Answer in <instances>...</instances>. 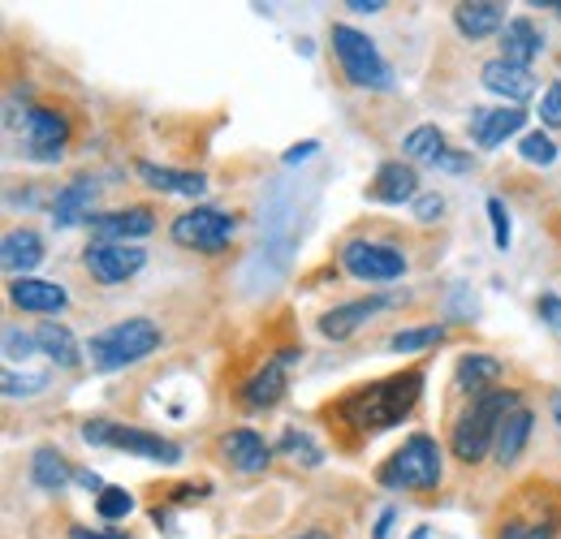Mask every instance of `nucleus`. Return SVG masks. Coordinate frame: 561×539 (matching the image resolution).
Returning <instances> with one entry per match:
<instances>
[{
  "label": "nucleus",
  "instance_id": "nucleus-1",
  "mask_svg": "<svg viewBox=\"0 0 561 539\" xmlns=\"http://www.w3.org/2000/svg\"><path fill=\"white\" fill-rule=\"evenodd\" d=\"M420 393H423V371L411 367V371H402V376H389V380H376V385L354 389L351 398H342V402L333 405V414H337L346 427H354L358 436H376V432L402 423V418L415 410Z\"/></svg>",
  "mask_w": 561,
  "mask_h": 539
},
{
  "label": "nucleus",
  "instance_id": "nucleus-2",
  "mask_svg": "<svg viewBox=\"0 0 561 539\" xmlns=\"http://www.w3.org/2000/svg\"><path fill=\"white\" fill-rule=\"evenodd\" d=\"M518 393L514 389H489V393H480V398H471V405L462 410V418L454 423V458L458 462H467V467H476V462H484L489 458V449H496V432H501V423H505V414L510 410H518Z\"/></svg>",
  "mask_w": 561,
  "mask_h": 539
},
{
  "label": "nucleus",
  "instance_id": "nucleus-3",
  "mask_svg": "<svg viewBox=\"0 0 561 539\" xmlns=\"http://www.w3.org/2000/svg\"><path fill=\"white\" fill-rule=\"evenodd\" d=\"M156 349H160V329H156L147 316H130V320H122V324L95 333L91 345H87V358H91V367H100V371H122V367L142 363V358L156 354Z\"/></svg>",
  "mask_w": 561,
  "mask_h": 539
},
{
  "label": "nucleus",
  "instance_id": "nucleus-4",
  "mask_svg": "<svg viewBox=\"0 0 561 539\" xmlns=\"http://www.w3.org/2000/svg\"><path fill=\"white\" fill-rule=\"evenodd\" d=\"M440 445L432 436H411L393 458H385V467L376 471L380 488L389 492H432L440 483Z\"/></svg>",
  "mask_w": 561,
  "mask_h": 539
},
{
  "label": "nucleus",
  "instance_id": "nucleus-5",
  "mask_svg": "<svg viewBox=\"0 0 561 539\" xmlns=\"http://www.w3.org/2000/svg\"><path fill=\"white\" fill-rule=\"evenodd\" d=\"M329 39H333V53L342 61V73L354 87H363V91H389L393 87V69L363 31H354L346 22H333Z\"/></svg>",
  "mask_w": 561,
  "mask_h": 539
},
{
  "label": "nucleus",
  "instance_id": "nucleus-6",
  "mask_svg": "<svg viewBox=\"0 0 561 539\" xmlns=\"http://www.w3.org/2000/svg\"><path fill=\"white\" fill-rule=\"evenodd\" d=\"M233 229H238V220L229 211H220V207H191V211H182L173 220L169 233H173L178 246H191V251H204V255H220L229 246Z\"/></svg>",
  "mask_w": 561,
  "mask_h": 539
},
{
  "label": "nucleus",
  "instance_id": "nucleus-7",
  "mask_svg": "<svg viewBox=\"0 0 561 539\" xmlns=\"http://www.w3.org/2000/svg\"><path fill=\"white\" fill-rule=\"evenodd\" d=\"M342 268L351 272L354 280H367V285H389V280H402V276H407V255H402L398 246L354 238V242H346V246H342Z\"/></svg>",
  "mask_w": 561,
  "mask_h": 539
},
{
  "label": "nucleus",
  "instance_id": "nucleus-8",
  "mask_svg": "<svg viewBox=\"0 0 561 539\" xmlns=\"http://www.w3.org/2000/svg\"><path fill=\"white\" fill-rule=\"evenodd\" d=\"M70 122L57 108H26L22 113V156L35 164H57L66 156Z\"/></svg>",
  "mask_w": 561,
  "mask_h": 539
},
{
  "label": "nucleus",
  "instance_id": "nucleus-9",
  "mask_svg": "<svg viewBox=\"0 0 561 539\" xmlns=\"http://www.w3.org/2000/svg\"><path fill=\"white\" fill-rule=\"evenodd\" d=\"M147 264L142 246H126V242H91L82 255V268L91 272L100 285H126L130 276H139Z\"/></svg>",
  "mask_w": 561,
  "mask_h": 539
},
{
  "label": "nucleus",
  "instance_id": "nucleus-10",
  "mask_svg": "<svg viewBox=\"0 0 561 539\" xmlns=\"http://www.w3.org/2000/svg\"><path fill=\"white\" fill-rule=\"evenodd\" d=\"M302 358V349H277L251 380H247V389H242V405L247 410H273V405L285 398V389H289V367Z\"/></svg>",
  "mask_w": 561,
  "mask_h": 539
},
{
  "label": "nucleus",
  "instance_id": "nucleus-11",
  "mask_svg": "<svg viewBox=\"0 0 561 539\" xmlns=\"http://www.w3.org/2000/svg\"><path fill=\"white\" fill-rule=\"evenodd\" d=\"M87 229L95 233V242H126L135 246L139 238H147L156 229L151 207H122V211H95L87 220Z\"/></svg>",
  "mask_w": 561,
  "mask_h": 539
},
{
  "label": "nucleus",
  "instance_id": "nucleus-12",
  "mask_svg": "<svg viewBox=\"0 0 561 539\" xmlns=\"http://www.w3.org/2000/svg\"><path fill=\"white\" fill-rule=\"evenodd\" d=\"M398 298L393 294H376V298H354V302H342V307H333V311H324L320 316V337L329 341H346L354 337L376 311H385V307H393Z\"/></svg>",
  "mask_w": 561,
  "mask_h": 539
},
{
  "label": "nucleus",
  "instance_id": "nucleus-13",
  "mask_svg": "<svg viewBox=\"0 0 561 539\" xmlns=\"http://www.w3.org/2000/svg\"><path fill=\"white\" fill-rule=\"evenodd\" d=\"M113 449H126L130 458H147V462H160V467H178L182 462V445L160 436V432H147V427H126L117 423L113 427Z\"/></svg>",
  "mask_w": 561,
  "mask_h": 539
},
{
  "label": "nucleus",
  "instance_id": "nucleus-14",
  "mask_svg": "<svg viewBox=\"0 0 561 539\" xmlns=\"http://www.w3.org/2000/svg\"><path fill=\"white\" fill-rule=\"evenodd\" d=\"M9 302L22 307V311H31V316H57V311H66L70 294H66V285L44 280V276H13Z\"/></svg>",
  "mask_w": 561,
  "mask_h": 539
},
{
  "label": "nucleus",
  "instance_id": "nucleus-15",
  "mask_svg": "<svg viewBox=\"0 0 561 539\" xmlns=\"http://www.w3.org/2000/svg\"><path fill=\"white\" fill-rule=\"evenodd\" d=\"M220 454H225V462H229L233 471H242V474H260L273 462V445H268L260 432H251V427L225 432V436H220Z\"/></svg>",
  "mask_w": 561,
  "mask_h": 539
},
{
  "label": "nucleus",
  "instance_id": "nucleus-16",
  "mask_svg": "<svg viewBox=\"0 0 561 539\" xmlns=\"http://www.w3.org/2000/svg\"><path fill=\"white\" fill-rule=\"evenodd\" d=\"M480 82L489 87L492 95H501L505 104H523V100H531V95H536V78H531V69L514 66V61H505V57L484 61Z\"/></svg>",
  "mask_w": 561,
  "mask_h": 539
},
{
  "label": "nucleus",
  "instance_id": "nucleus-17",
  "mask_svg": "<svg viewBox=\"0 0 561 539\" xmlns=\"http://www.w3.org/2000/svg\"><path fill=\"white\" fill-rule=\"evenodd\" d=\"M367 195L376 203H389V207H402V203L420 199V173L415 164H402V160H385L376 169V182L367 186Z\"/></svg>",
  "mask_w": 561,
  "mask_h": 539
},
{
  "label": "nucleus",
  "instance_id": "nucleus-18",
  "mask_svg": "<svg viewBox=\"0 0 561 539\" xmlns=\"http://www.w3.org/2000/svg\"><path fill=\"white\" fill-rule=\"evenodd\" d=\"M142 182L160 195H182V199H199L208 191V177L204 173H186V169H169V164H151V160H139L135 164Z\"/></svg>",
  "mask_w": 561,
  "mask_h": 539
},
{
  "label": "nucleus",
  "instance_id": "nucleus-19",
  "mask_svg": "<svg viewBox=\"0 0 561 539\" xmlns=\"http://www.w3.org/2000/svg\"><path fill=\"white\" fill-rule=\"evenodd\" d=\"M454 26L462 39H489L505 31V4L496 0H467L454 9Z\"/></svg>",
  "mask_w": 561,
  "mask_h": 539
},
{
  "label": "nucleus",
  "instance_id": "nucleus-20",
  "mask_svg": "<svg viewBox=\"0 0 561 539\" xmlns=\"http://www.w3.org/2000/svg\"><path fill=\"white\" fill-rule=\"evenodd\" d=\"M545 53V31L531 22V18H510L505 31H501V57L514 61V66H527Z\"/></svg>",
  "mask_w": 561,
  "mask_h": 539
},
{
  "label": "nucleus",
  "instance_id": "nucleus-21",
  "mask_svg": "<svg viewBox=\"0 0 561 539\" xmlns=\"http://www.w3.org/2000/svg\"><path fill=\"white\" fill-rule=\"evenodd\" d=\"M523 122H527V113L523 108H476V117H471V138H476V147H501L505 138H514L523 130Z\"/></svg>",
  "mask_w": 561,
  "mask_h": 539
},
{
  "label": "nucleus",
  "instance_id": "nucleus-22",
  "mask_svg": "<svg viewBox=\"0 0 561 539\" xmlns=\"http://www.w3.org/2000/svg\"><path fill=\"white\" fill-rule=\"evenodd\" d=\"M0 264L13 276H31L44 264V238L35 229H9L0 242Z\"/></svg>",
  "mask_w": 561,
  "mask_h": 539
},
{
  "label": "nucleus",
  "instance_id": "nucleus-23",
  "mask_svg": "<svg viewBox=\"0 0 561 539\" xmlns=\"http://www.w3.org/2000/svg\"><path fill=\"white\" fill-rule=\"evenodd\" d=\"M91 207H95V182L91 177H73L70 186H61L57 199H53V225L70 229L78 220H91L95 216Z\"/></svg>",
  "mask_w": 561,
  "mask_h": 539
},
{
  "label": "nucleus",
  "instance_id": "nucleus-24",
  "mask_svg": "<svg viewBox=\"0 0 561 539\" xmlns=\"http://www.w3.org/2000/svg\"><path fill=\"white\" fill-rule=\"evenodd\" d=\"M527 436H531V410L527 405H518V410H510L505 414V423H501V432H496V462L501 467H510V462H518L523 458V449H527Z\"/></svg>",
  "mask_w": 561,
  "mask_h": 539
},
{
  "label": "nucleus",
  "instance_id": "nucleus-25",
  "mask_svg": "<svg viewBox=\"0 0 561 539\" xmlns=\"http://www.w3.org/2000/svg\"><path fill=\"white\" fill-rule=\"evenodd\" d=\"M70 479H73V471L61 449H53V445L35 449V458H31V483H35L39 492H66Z\"/></svg>",
  "mask_w": 561,
  "mask_h": 539
},
{
  "label": "nucleus",
  "instance_id": "nucleus-26",
  "mask_svg": "<svg viewBox=\"0 0 561 539\" xmlns=\"http://www.w3.org/2000/svg\"><path fill=\"white\" fill-rule=\"evenodd\" d=\"M35 341H39V354H48L57 367H78V358H82L73 333L66 324H57V320H44V324L35 329Z\"/></svg>",
  "mask_w": 561,
  "mask_h": 539
},
{
  "label": "nucleus",
  "instance_id": "nucleus-27",
  "mask_svg": "<svg viewBox=\"0 0 561 539\" xmlns=\"http://www.w3.org/2000/svg\"><path fill=\"white\" fill-rule=\"evenodd\" d=\"M458 389H467L471 398H480V393H489L492 385L501 380V363L492 358V354H467L462 363H458Z\"/></svg>",
  "mask_w": 561,
  "mask_h": 539
},
{
  "label": "nucleus",
  "instance_id": "nucleus-28",
  "mask_svg": "<svg viewBox=\"0 0 561 539\" xmlns=\"http://www.w3.org/2000/svg\"><path fill=\"white\" fill-rule=\"evenodd\" d=\"M402 151H407V160H415V164H436L449 147H445V135L436 130V126H415L407 142H402Z\"/></svg>",
  "mask_w": 561,
  "mask_h": 539
},
{
  "label": "nucleus",
  "instance_id": "nucleus-29",
  "mask_svg": "<svg viewBox=\"0 0 561 539\" xmlns=\"http://www.w3.org/2000/svg\"><path fill=\"white\" fill-rule=\"evenodd\" d=\"M277 449H280V454H285V458H294V462H302L307 471H316V467L324 462V449H320V445H316V440H311L307 432H298V427H289V432L280 436V440H277Z\"/></svg>",
  "mask_w": 561,
  "mask_h": 539
},
{
  "label": "nucleus",
  "instance_id": "nucleus-30",
  "mask_svg": "<svg viewBox=\"0 0 561 539\" xmlns=\"http://www.w3.org/2000/svg\"><path fill=\"white\" fill-rule=\"evenodd\" d=\"M445 341V324H423V329H402L389 337V349L393 354H420V349H432Z\"/></svg>",
  "mask_w": 561,
  "mask_h": 539
},
{
  "label": "nucleus",
  "instance_id": "nucleus-31",
  "mask_svg": "<svg viewBox=\"0 0 561 539\" xmlns=\"http://www.w3.org/2000/svg\"><path fill=\"white\" fill-rule=\"evenodd\" d=\"M553 536H558V518H510L496 531V539H553Z\"/></svg>",
  "mask_w": 561,
  "mask_h": 539
},
{
  "label": "nucleus",
  "instance_id": "nucleus-32",
  "mask_svg": "<svg viewBox=\"0 0 561 539\" xmlns=\"http://www.w3.org/2000/svg\"><path fill=\"white\" fill-rule=\"evenodd\" d=\"M518 156H523L527 164L549 169V164H558V142L545 135V130H531V135L518 138Z\"/></svg>",
  "mask_w": 561,
  "mask_h": 539
},
{
  "label": "nucleus",
  "instance_id": "nucleus-33",
  "mask_svg": "<svg viewBox=\"0 0 561 539\" xmlns=\"http://www.w3.org/2000/svg\"><path fill=\"white\" fill-rule=\"evenodd\" d=\"M4 398H35V393H44L48 389V376L44 371H4Z\"/></svg>",
  "mask_w": 561,
  "mask_h": 539
},
{
  "label": "nucleus",
  "instance_id": "nucleus-34",
  "mask_svg": "<svg viewBox=\"0 0 561 539\" xmlns=\"http://www.w3.org/2000/svg\"><path fill=\"white\" fill-rule=\"evenodd\" d=\"M135 509V496L126 492V488H104L100 496H95V514L104 518V523H117V518H126Z\"/></svg>",
  "mask_w": 561,
  "mask_h": 539
},
{
  "label": "nucleus",
  "instance_id": "nucleus-35",
  "mask_svg": "<svg viewBox=\"0 0 561 539\" xmlns=\"http://www.w3.org/2000/svg\"><path fill=\"white\" fill-rule=\"evenodd\" d=\"M489 220H492V242H496V251H510V211H505V203L489 195Z\"/></svg>",
  "mask_w": 561,
  "mask_h": 539
},
{
  "label": "nucleus",
  "instance_id": "nucleus-36",
  "mask_svg": "<svg viewBox=\"0 0 561 539\" xmlns=\"http://www.w3.org/2000/svg\"><path fill=\"white\" fill-rule=\"evenodd\" d=\"M35 349H39V341L35 337H26V333H18V329H9V333H4V358H9V363L31 358Z\"/></svg>",
  "mask_w": 561,
  "mask_h": 539
},
{
  "label": "nucleus",
  "instance_id": "nucleus-37",
  "mask_svg": "<svg viewBox=\"0 0 561 539\" xmlns=\"http://www.w3.org/2000/svg\"><path fill=\"white\" fill-rule=\"evenodd\" d=\"M540 122L561 130V82H553V87L545 91V100H540Z\"/></svg>",
  "mask_w": 561,
  "mask_h": 539
},
{
  "label": "nucleus",
  "instance_id": "nucleus-38",
  "mask_svg": "<svg viewBox=\"0 0 561 539\" xmlns=\"http://www.w3.org/2000/svg\"><path fill=\"white\" fill-rule=\"evenodd\" d=\"M411 207H415V220H423V225H432V220L445 216V199H440V195H420Z\"/></svg>",
  "mask_w": 561,
  "mask_h": 539
},
{
  "label": "nucleus",
  "instance_id": "nucleus-39",
  "mask_svg": "<svg viewBox=\"0 0 561 539\" xmlns=\"http://www.w3.org/2000/svg\"><path fill=\"white\" fill-rule=\"evenodd\" d=\"M536 316H540L549 329H558V333H561V298H558V294H540V302H536Z\"/></svg>",
  "mask_w": 561,
  "mask_h": 539
},
{
  "label": "nucleus",
  "instance_id": "nucleus-40",
  "mask_svg": "<svg viewBox=\"0 0 561 539\" xmlns=\"http://www.w3.org/2000/svg\"><path fill=\"white\" fill-rule=\"evenodd\" d=\"M432 169H445V173H467L471 169V156H458V151H445Z\"/></svg>",
  "mask_w": 561,
  "mask_h": 539
},
{
  "label": "nucleus",
  "instance_id": "nucleus-41",
  "mask_svg": "<svg viewBox=\"0 0 561 539\" xmlns=\"http://www.w3.org/2000/svg\"><path fill=\"white\" fill-rule=\"evenodd\" d=\"M204 496H208V483H199V488H195V483L173 488V501H178V505H186V501H204Z\"/></svg>",
  "mask_w": 561,
  "mask_h": 539
},
{
  "label": "nucleus",
  "instance_id": "nucleus-42",
  "mask_svg": "<svg viewBox=\"0 0 561 539\" xmlns=\"http://www.w3.org/2000/svg\"><path fill=\"white\" fill-rule=\"evenodd\" d=\"M316 147H320V142H311V138H307V142H298V147H289V151H285V164H298V160L316 156Z\"/></svg>",
  "mask_w": 561,
  "mask_h": 539
},
{
  "label": "nucleus",
  "instance_id": "nucleus-43",
  "mask_svg": "<svg viewBox=\"0 0 561 539\" xmlns=\"http://www.w3.org/2000/svg\"><path fill=\"white\" fill-rule=\"evenodd\" d=\"M70 539H130L122 531H91V527H70Z\"/></svg>",
  "mask_w": 561,
  "mask_h": 539
},
{
  "label": "nucleus",
  "instance_id": "nucleus-44",
  "mask_svg": "<svg viewBox=\"0 0 561 539\" xmlns=\"http://www.w3.org/2000/svg\"><path fill=\"white\" fill-rule=\"evenodd\" d=\"M73 479H78V483H82L87 492H95V496L104 492V483H100V474H91V471H73Z\"/></svg>",
  "mask_w": 561,
  "mask_h": 539
},
{
  "label": "nucleus",
  "instance_id": "nucleus-45",
  "mask_svg": "<svg viewBox=\"0 0 561 539\" xmlns=\"http://www.w3.org/2000/svg\"><path fill=\"white\" fill-rule=\"evenodd\" d=\"M346 9H354V13H380L385 0H346Z\"/></svg>",
  "mask_w": 561,
  "mask_h": 539
},
{
  "label": "nucleus",
  "instance_id": "nucleus-46",
  "mask_svg": "<svg viewBox=\"0 0 561 539\" xmlns=\"http://www.w3.org/2000/svg\"><path fill=\"white\" fill-rule=\"evenodd\" d=\"M393 518H398V514H393V509H385V514H380V523H376V531H371V539H389V527H393Z\"/></svg>",
  "mask_w": 561,
  "mask_h": 539
},
{
  "label": "nucleus",
  "instance_id": "nucleus-47",
  "mask_svg": "<svg viewBox=\"0 0 561 539\" xmlns=\"http://www.w3.org/2000/svg\"><path fill=\"white\" fill-rule=\"evenodd\" d=\"M294 539H333L329 531H302V536H294Z\"/></svg>",
  "mask_w": 561,
  "mask_h": 539
},
{
  "label": "nucleus",
  "instance_id": "nucleus-48",
  "mask_svg": "<svg viewBox=\"0 0 561 539\" xmlns=\"http://www.w3.org/2000/svg\"><path fill=\"white\" fill-rule=\"evenodd\" d=\"M553 418H558V432H561V393L553 398Z\"/></svg>",
  "mask_w": 561,
  "mask_h": 539
},
{
  "label": "nucleus",
  "instance_id": "nucleus-49",
  "mask_svg": "<svg viewBox=\"0 0 561 539\" xmlns=\"http://www.w3.org/2000/svg\"><path fill=\"white\" fill-rule=\"evenodd\" d=\"M427 536H432V531H427V527H420V531H415L411 539H427Z\"/></svg>",
  "mask_w": 561,
  "mask_h": 539
},
{
  "label": "nucleus",
  "instance_id": "nucleus-50",
  "mask_svg": "<svg viewBox=\"0 0 561 539\" xmlns=\"http://www.w3.org/2000/svg\"><path fill=\"white\" fill-rule=\"evenodd\" d=\"M549 9H558V18H561V0H558V4H549Z\"/></svg>",
  "mask_w": 561,
  "mask_h": 539
}]
</instances>
